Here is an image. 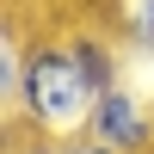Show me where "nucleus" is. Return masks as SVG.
<instances>
[{
	"instance_id": "nucleus-3",
	"label": "nucleus",
	"mask_w": 154,
	"mask_h": 154,
	"mask_svg": "<svg viewBox=\"0 0 154 154\" xmlns=\"http://www.w3.org/2000/svg\"><path fill=\"white\" fill-rule=\"evenodd\" d=\"M123 43L154 56V0H130V12H123Z\"/></svg>"
},
{
	"instance_id": "nucleus-4",
	"label": "nucleus",
	"mask_w": 154,
	"mask_h": 154,
	"mask_svg": "<svg viewBox=\"0 0 154 154\" xmlns=\"http://www.w3.org/2000/svg\"><path fill=\"white\" fill-rule=\"evenodd\" d=\"M12 154H62L56 136H12Z\"/></svg>"
},
{
	"instance_id": "nucleus-1",
	"label": "nucleus",
	"mask_w": 154,
	"mask_h": 154,
	"mask_svg": "<svg viewBox=\"0 0 154 154\" xmlns=\"http://www.w3.org/2000/svg\"><path fill=\"white\" fill-rule=\"evenodd\" d=\"M99 80L86 68V49L74 31L62 37H31L19 62V80L6 93V130L12 136H56V142H74V136L93 130L99 111Z\"/></svg>"
},
{
	"instance_id": "nucleus-2",
	"label": "nucleus",
	"mask_w": 154,
	"mask_h": 154,
	"mask_svg": "<svg viewBox=\"0 0 154 154\" xmlns=\"http://www.w3.org/2000/svg\"><path fill=\"white\" fill-rule=\"evenodd\" d=\"M86 136H99V142L117 148V154H154V105L142 93H130V86H111L99 99Z\"/></svg>"
},
{
	"instance_id": "nucleus-5",
	"label": "nucleus",
	"mask_w": 154,
	"mask_h": 154,
	"mask_svg": "<svg viewBox=\"0 0 154 154\" xmlns=\"http://www.w3.org/2000/svg\"><path fill=\"white\" fill-rule=\"evenodd\" d=\"M62 154H117V148H105L99 136H74V142H62Z\"/></svg>"
}]
</instances>
